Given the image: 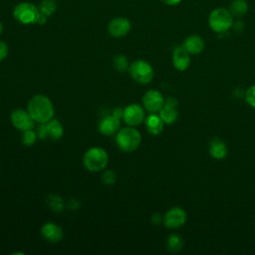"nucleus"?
Masks as SVG:
<instances>
[{"instance_id":"nucleus-10","label":"nucleus","mask_w":255,"mask_h":255,"mask_svg":"<svg viewBox=\"0 0 255 255\" xmlns=\"http://www.w3.org/2000/svg\"><path fill=\"white\" fill-rule=\"evenodd\" d=\"M186 217L185 210L178 206L171 207L163 215V224L167 228H178L185 223Z\"/></svg>"},{"instance_id":"nucleus-7","label":"nucleus","mask_w":255,"mask_h":255,"mask_svg":"<svg viewBox=\"0 0 255 255\" xmlns=\"http://www.w3.org/2000/svg\"><path fill=\"white\" fill-rule=\"evenodd\" d=\"M144 109L135 103L129 104L124 109V115L122 120L127 126L137 127L144 122Z\"/></svg>"},{"instance_id":"nucleus-1","label":"nucleus","mask_w":255,"mask_h":255,"mask_svg":"<svg viewBox=\"0 0 255 255\" xmlns=\"http://www.w3.org/2000/svg\"><path fill=\"white\" fill-rule=\"evenodd\" d=\"M27 111L35 123L38 124H46L55 115V108L52 101L43 94H37L30 98L27 104Z\"/></svg>"},{"instance_id":"nucleus-17","label":"nucleus","mask_w":255,"mask_h":255,"mask_svg":"<svg viewBox=\"0 0 255 255\" xmlns=\"http://www.w3.org/2000/svg\"><path fill=\"white\" fill-rule=\"evenodd\" d=\"M182 47L190 54L197 55L200 54L204 49V42L201 37L197 35H190L183 41Z\"/></svg>"},{"instance_id":"nucleus-12","label":"nucleus","mask_w":255,"mask_h":255,"mask_svg":"<svg viewBox=\"0 0 255 255\" xmlns=\"http://www.w3.org/2000/svg\"><path fill=\"white\" fill-rule=\"evenodd\" d=\"M177 100L169 97L165 100L163 107L159 111L158 115L160 116L161 120L166 125H171L175 123L178 119V111H177Z\"/></svg>"},{"instance_id":"nucleus-32","label":"nucleus","mask_w":255,"mask_h":255,"mask_svg":"<svg viewBox=\"0 0 255 255\" xmlns=\"http://www.w3.org/2000/svg\"><path fill=\"white\" fill-rule=\"evenodd\" d=\"M161 2H163L164 4L166 5H170V6H173V5H176L178 4L181 0H160Z\"/></svg>"},{"instance_id":"nucleus-15","label":"nucleus","mask_w":255,"mask_h":255,"mask_svg":"<svg viewBox=\"0 0 255 255\" xmlns=\"http://www.w3.org/2000/svg\"><path fill=\"white\" fill-rule=\"evenodd\" d=\"M121 128V120L113 115L102 119L99 124V130L104 135L116 134Z\"/></svg>"},{"instance_id":"nucleus-20","label":"nucleus","mask_w":255,"mask_h":255,"mask_svg":"<svg viewBox=\"0 0 255 255\" xmlns=\"http://www.w3.org/2000/svg\"><path fill=\"white\" fill-rule=\"evenodd\" d=\"M228 10L233 17L240 18L247 13L248 4L245 0H233L229 5Z\"/></svg>"},{"instance_id":"nucleus-24","label":"nucleus","mask_w":255,"mask_h":255,"mask_svg":"<svg viewBox=\"0 0 255 255\" xmlns=\"http://www.w3.org/2000/svg\"><path fill=\"white\" fill-rule=\"evenodd\" d=\"M38 139V135L36 130H34V128L32 129H27L22 131V135H21V141L24 145L26 146H32L36 143Z\"/></svg>"},{"instance_id":"nucleus-21","label":"nucleus","mask_w":255,"mask_h":255,"mask_svg":"<svg viewBox=\"0 0 255 255\" xmlns=\"http://www.w3.org/2000/svg\"><path fill=\"white\" fill-rule=\"evenodd\" d=\"M183 240L182 238L178 235V234H170L168 237H167V240H166V247L167 249L170 251V252H178L182 249L183 247Z\"/></svg>"},{"instance_id":"nucleus-3","label":"nucleus","mask_w":255,"mask_h":255,"mask_svg":"<svg viewBox=\"0 0 255 255\" xmlns=\"http://www.w3.org/2000/svg\"><path fill=\"white\" fill-rule=\"evenodd\" d=\"M109 163V154L105 148L100 146L90 147L83 155V164L92 172L104 170Z\"/></svg>"},{"instance_id":"nucleus-11","label":"nucleus","mask_w":255,"mask_h":255,"mask_svg":"<svg viewBox=\"0 0 255 255\" xmlns=\"http://www.w3.org/2000/svg\"><path fill=\"white\" fill-rule=\"evenodd\" d=\"M131 28L130 21L126 17H117L108 24V32L112 37L122 38L126 36Z\"/></svg>"},{"instance_id":"nucleus-28","label":"nucleus","mask_w":255,"mask_h":255,"mask_svg":"<svg viewBox=\"0 0 255 255\" xmlns=\"http://www.w3.org/2000/svg\"><path fill=\"white\" fill-rule=\"evenodd\" d=\"M8 52H9L8 45L4 41L0 40V62L3 61L8 56Z\"/></svg>"},{"instance_id":"nucleus-29","label":"nucleus","mask_w":255,"mask_h":255,"mask_svg":"<svg viewBox=\"0 0 255 255\" xmlns=\"http://www.w3.org/2000/svg\"><path fill=\"white\" fill-rule=\"evenodd\" d=\"M151 222L154 225H159L161 222H163V216H161L160 213H154L151 217Z\"/></svg>"},{"instance_id":"nucleus-31","label":"nucleus","mask_w":255,"mask_h":255,"mask_svg":"<svg viewBox=\"0 0 255 255\" xmlns=\"http://www.w3.org/2000/svg\"><path fill=\"white\" fill-rule=\"evenodd\" d=\"M113 116H115L116 118L122 120L123 119V115H124V109L123 108H116L113 113H112Z\"/></svg>"},{"instance_id":"nucleus-16","label":"nucleus","mask_w":255,"mask_h":255,"mask_svg":"<svg viewBox=\"0 0 255 255\" xmlns=\"http://www.w3.org/2000/svg\"><path fill=\"white\" fill-rule=\"evenodd\" d=\"M144 125L147 132L151 135H158L164 127V123L160 116L157 114L149 113V115L144 119Z\"/></svg>"},{"instance_id":"nucleus-19","label":"nucleus","mask_w":255,"mask_h":255,"mask_svg":"<svg viewBox=\"0 0 255 255\" xmlns=\"http://www.w3.org/2000/svg\"><path fill=\"white\" fill-rule=\"evenodd\" d=\"M45 125H46V128H47L48 134H49L50 138L57 140V139H60L63 136L64 127H63L62 123L59 120L53 118L49 122H47Z\"/></svg>"},{"instance_id":"nucleus-23","label":"nucleus","mask_w":255,"mask_h":255,"mask_svg":"<svg viewBox=\"0 0 255 255\" xmlns=\"http://www.w3.org/2000/svg\"><path fill=\"white\" fill-rule=\"evenodd\" d=\"M112 64H113V67L121 73L128 71V67H129V62H128V58L122 54L116 55L112 60Z\"/></svg>"},{"instance_id":"nucleus-25","label":"nucleus","mask_w":255,"mask_h":255,"mask_svg":"<svg viewBox=\"0 0 255 255\" xmlns=\"http://www.w3.org/2000/svg\"><path fill=\"white\" fill-rule=\"evenodd\" d=\"M116 180H117V174H116V172H114L111 169L106 170L102 174V181L106 185H113L116 182Z\"/></svg>"},{"instance_id":"nucleus-2","label":"nucleus","mask_w":255,"mask_h":255,"mask_svg":"<svg viewBox=\"0 0 255 255\" xmlns=\"http://www.w3.org/2000/svg\"><path fill=\"white\" fill-rule=\"evenodd\" d=\"M116 142L122 151L132 152L140 145L141 134L134 127L127 126L116 133Z\"/></svg>"},{"instance_id":"nucleus-6","label":"nucleus","mask_w":255,"mask_h":255,"mask_svg":"<svg viewBox=\"0 0 255 255\" xmlns=\"http://www.w3.org/2000/svg\"><path fill=\"white\" fill-rule=\"evenodd\" d=\"M40 15L39 8L31 2H20L13 10L14 18L21 24H35Z\"/></svg>"},{"instance_id":"nucleus-33","label":"nucleus","mask_w":255,"mask_h":255,"mask_svg":"<svg viewBox=\"0 0 255 255\" xmlns=\"http://www.w3.org/2000/svg\"><path fill=\"white\" fill-rule=\"evenodd\" d=\"M3 31H4V26H3V24H2V22L0 21V35H2V33H3Z\"/></svg>"},{"instance_id":"nucleus-5","label":"nucleus","mask_w":255,"mask_h":255,"mask_svg":"<svg viewBox=\"0 0 255 255\" xmlns=\"http://www.w3.org/2000/svg\"><path fill=\"white\" fill-rule=\"evenodd\" d=\"M129 76L138 84H148L152 81L154 72L151 65L144 60H136L129 64L128 70Z\"/></svg>"},{"instance_id":"nucleus-26","label":"nucleus","mask_w":255,"mask_h":255,"mask_svg":"<svg viewBox=\"0 0 255 255\" xmlns=\"http://www.w3.org/2000/svg\"><path fill=\"white\" fill-rule=\"evenodd\" d=\"M245 100L249 104V106L255 109V86H251L248 88L245 93Z\"/></svg>"},{"instance_id":"nucleus-27","label":"nucleus","mask_w":255,"mask_h":255,"mask_svg":"<svg viewBox=\"0 0 255 255\" xmlns=\"http://www.w3.org/2000/svg\"><path fill=\"white\" fill-rule=\"evenodd\" d=\"M36 132H37L38 138H40V139H45V138L49 137L48 130H47L45 124H39V126L36 128Z\"/></svg>"},{"instance_id":"nucleus-8","label":"nucleus","mask_w":255,"mask_h":255,"mask_svg":"<svg viewBox=\"0 0 255 255\" xmlns=\"http://www.w3.org/2000/svg\"><path fill=\"white\" fill-rule=\"evenodd\" d=\"M10 121L13 127L20 131L32 129L35 127V121L31 115L27 110L23 109L14 110L10 115Z\"/></svg>"},{"instance_id":"nucleus-14","label":"nucleus","mask_w":255,"mask_h":255,"mask_svg":"<svg viewBox=\"0 0 255 255\" xmlns=\"http://www.w3.org/2000/svg\"><path fill=\"white\" fill-rule=\"evenodd\" d=\"M41 235L47 241L57 243L63 238V230L55 222H46L41 227Z\"/></svg>"},{"instance_id":"nucleus-18","label":"nucleus","mask_w":255,"mask_h":255,"mask_svg":"<svg viewBox=\"0 0 255 255\" xmlns=\"http://www.w3.org/2000/svg\"><path fill=\"white\" fill-rule=\"evenodd\" d=\"M210 155L215 159H223L227 155V146L219 137H213L208 145Z\"/></svg>"},{"instance_id":"nucleus-22","label":"nucleus","mask_w":255,"mask_h":255,"mask_svg":"<svg viewBox=\"0 0 255 255\" xmlns=\"http://www.w3.org/2000/svg\"><path fill=\"white\" fill-rule=\"evenodd\" d=\"M38 8L42 14L49 17L56 12V10L58 8V4H57L56 0H42L39 4Z\"/></svg>"},{"instance_id":"nucleus-13","label":"nucleus","mask_w":255,"mask_h":255,"mask_svg":"<svg viewBox=\"0 0 255 255\" xmlns=\"http://www.w3.org/2000/svg\"><path fill=\"white\" fill-rule=\"evenodd\" d=\"M190 54L182 47L177 46L172 52V64L178 71H185L190 65Z\"/></svg>"},{"instance_id":"nucleus-4","label":"nucleus","mask_w":255,"mask_h":255,"mask_svg":"<svg viewBox=\"0 0 255 255\" xmlns=\"http://www.w3.org/2000/svg\"><path fill=\"white\" fill-rule=\"evenodd\" d=\"M208 24L212 31L221 34L228 31L232 27L233 16L227 9L216 8L210 12Z\"/></svg>"},{"instance_id":"nucleus-9","label":"nucleus","mask_w":255,"mask_h":255,"mask_svg":"<svg viewBox=\"0 0 255 255\" xmlns=\"http://www.w3.org/2000/svg\"><path fill=\"white\" fill-rule=\"evenodd\" d=\"M164 98L157 90H148L142 97V105L148 113L157 114L164 105Z\"/></svg>"},{"instance_id":"nucleus-30","label":"nucleus","mask_w":255,"mask_h":255,"mask_svg":"<svg viewBox=\"0 0 255 255\" xmlns=\"http://www.w3.org/2000/svg\"><path fill=\"white\" fill-rule=\"evenodd\" d=\"M232 27H233V29H234L235 32L240 33V32H242L243 29H244V23H243L242 21H239V20H238V21H236L235 23L233 22Z\"/></svg>"}]
</instances>
